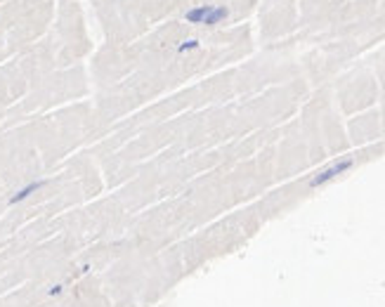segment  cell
<instances>
[{
    "instance_id": "8992f818",
    "label": "cell",
    "mask_w": 385,
    "mask_h": 307,
    "mask_svg": "<svg viewBox=\"0 0 385 307\" xmlns=\"http://www.w3.org/2000/svg\"><path fill=\"white\" fill-rule=\"evenodd\" d=\"M62 293H64V286H62V284H55V286L48 289V295H50V298H57V295H62Z\"/></svg>"
},
{
    "instance_id": "7a4b0ae2",
    "label": "cell",
    "mask_w": 385,
    "mask_h": 307,
    "mask_svg": "<svg viewBox=\"0 0 385 307\" xmlns=\"http://www.w3.org/2000/svg\"><path fill=\"white\" fill-rule=\"evenodd\" d=\"M45 184H48V180H33V182H29V184H24L21 189H17V192H15V194L7 199V203H10V206H17V203H21V201L29 199L31 194H36L38 189H43Z\"/></svg>"
},
{
    "instance_id": "3957f363",
    "label": "cell",
    "mask_w": 385,
    "mask_h": 307,
    "mask_svg": "<svg viewBox=\"0 0 385 307\" xmlns=\"http://www.w3.org/2000/svg\"><path fill=\"white\" fill-rule=\"evenodd\" d=\"M210 10H213V5H196V7H192V10L184 12V19H187L189 24H206Z\"/></svg>"
},
{
    "instance_id": "6da1fadb",
    "label": "cell",
    "mask_w": 385,
    "mask_h": 307,
    "mask_svg": "<svg viewBox=\"0 0 385 307\" xmlns=\"http://www.w3.org/2000/svg\"><path fill=\"white\" fill-rule=\"evenodd\" d=\"M352 159L350 156H345V159H340V161H336V163H331L329 168H324V170H319L314 178L310 180V187L314 189V187H321V184H326V182H331L333 178H338V175H343L345 170H350L352 168Z\"/></svg>"
},
{
    "instance_id": "5b68a950",
    "label": "cell",
    "mask_w": 385,
    "mask_h": 307,
    "mask_svg": "<svg viewBox=\"0 0 385 307\" xmlns=\"http://www.w3.org/2000/svg\"><path fill=\"white\" fill-rule=\"evenodd\" d=\"M199 45H201V43H199L196 38H189V40H184V43H180V45H177V52H180V54L192 52V50H196Z\"/></svg>"
},
{
    "instance_id": "277c9868",
    "label": "cell",
    "mask_w": 385,
    "mask_h": 307,
    "mask_svg": "<svg viewBox=\"0 0 385 307\" xmlns=\"http://www.w3.org/2000/svg\"><path fill=\"white\" fill-rule=\"evenodd\" d=\"M227 15H229V10H227V7L213 5L210 15H208V19H206V26H215V24H220L222 19H227Z\"/></svg>"
}]
</instances>
